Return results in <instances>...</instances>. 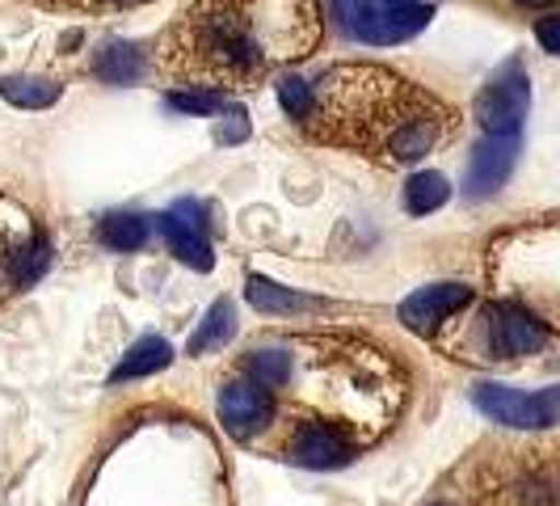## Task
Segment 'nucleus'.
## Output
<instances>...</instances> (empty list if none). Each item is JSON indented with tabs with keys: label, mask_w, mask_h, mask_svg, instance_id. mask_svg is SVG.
<instances>
[{
	"label": "nucleus",
	"mask_w": 560,
	"mask_h": 506,
	"mask_svg": "<svg viewBox=\"0 0 560 506\" xmlns=\"http://www.w3.org/2000/svg\"><path fill=\"white\" fill-rule=\"evenodd\" d=\"M282 106L304 136L375 165H413L455 131L443 97L380 64H334L308 81L287 77Z\"/></svg>",
	"instance_id": "f257e3e1"
},
{
	"label": "nucleus",
	"mask_w": 560,
	"mask_h": 506,
	"mask_svg": "<svg viewBox=\"0 0 560 506\" xmlns=\"http://www.w3.org/2000/svg\"><path fill=\"white\" fill-rule=\"evenodd\" d=\"M316 43V0H195L161 38L156 68L198 93H228L312 56Z\"/></svg>",
	"instance_id": "f03ea898"
},
{
	"label": "nucleus",
	"mask_w": 560,
	"mask_h": 506,
	"mask_svg": "<svg viewBox=\"0 0 560 506\" xmlns=\"http://www.w3.org/2000/svg\"><path fill=\"white\" fill-rule=\"evenodd\" d=\"M282 346L287 380L275 393V430L320 426L363 451L396 426L405 410V364L393 350L359 334H282Z\"/></svg>",
	"instance_id": "7ed1b4c3"
},
{
	"label": "nucleus",
	"mask_w": 560,
	"mask_h": 506,
	"mask_svg": "<svg viewBox=\"0 0 560 506\" xmlns=\"http://www.w3.org/2000/svg\"><path fill=\"white\" fill-rule=\"evenodd\" d=\"M455 337H434L439 346H447L455 359H480V364H514L544 350V325L532 312H523L518 304H480L468 321H459V312L451 317L439 334Z\"/></svg>",
	"instance_id": "20e7f679"
},
{
	"label": "nucleus",
	"mask_w": 560,
	"mask_h": 506,
	"mask_svg": "<svg viewBox=\"0 0 560 506\" xmlns=\"http://www.w3.org/2000/svg\"><path fill=\"white\" fill-rule=\"evenodd\" d=\"M337 26L346 30L350 38L359 43H400V38H413L425 22H430V9H400L388 0H334Z\"/></svg>",
	"instance_id": "39448f33"
},
{
	"label": "nucleus",
	"mask_w": 560,
	"mask_h": 506,
	"mask_svg": "<svg viewBox=\"0 0 560 506\" xmlns=\"http://www.w3.org/2000/svg\"><path fill=\"white\" fill-rule=\"evenodd\" d=\"M275 414H279V405H275V393H266L257 380L249 376H232L220 384V422L228 426V435L232 439H241V444H257L261 435H270L275 430Z\"/></svg>",
	"instance_id": "423d86ee"
},
{
	"label": "nucleus",
	"mask_w": 560,
	"mask_h": 506,
	"mask_svg": "<svg viewBox=\"0 0 560 506\" xmlns=\"http://www.w3.org/2000/svg\"><path fill=\"white\" fill-rule=\"evenodd\" d=\"M527 106H532V84H527L523 64L514 59L480 89L472 111H477V123L489 136H518V123L527 118Z\"/></svg>",
	"instance_id": "0eeeda50"
},
{
	"label": "nucleus",
	"mask_w": 560,
	"mask_h": 506,
	"mask_svg": "<svg viewBox=\"0 0 560 506\" xmlns=\"http://www.w3.org/2000/svg\"><path fill=\"white\" fill-rule=\"evenodd\" d=\"M477 405L493 422L505 426H552L560 422V389L548 393H518V389H505V384H480Z\"/></svg>",
	"instance_id": "6e6552de"
},
{
	"label": "nucleus",
	"mask_w": 560,
	"mask_h": 506,
	"mask_svg": "<svg viewBox=\"0 0 560 506\" xmlns=\"http://www.w3.org/2000/svg\"><path fill=\"white\" fill-rule=\"evenodd\" d=\"M468 304H472V287H464V283H434V287L413 291L400 304V321L409 330H418V334L434 337L455 312H464Z\"/></svg>",
	"instance_id": "1a4fd4ad"
},
{
	"label": "nucleus",
	"mask_w": 560,
	"mask_h": 506,
	"mask_svg": "<svg viewBox=\"0 0 560 506\" xmlns=\"http://www.w3.org/2000/svg\"><path fill=\"white\" fill-rule=\"evenodd\" d=\"M514 152H518L514 136H489V140L480 143L477 152H472V161H468V195H493L510 177V169H514Z\"/></svg>",
	"instance_id": "9d476101"
},
{
	"label": "nucleus",
	"mask_w": 560,
	"mask_h": 506,
	"mask_svg": "<svg viewBox=\"0 0 560 506\" xmlns=\"http://www.w3.org/2000/svg\"><path fill=\"white\" fill-rule=\"evenodd\" d=\"M161 228H165L168 250L177 253L182 262H190V266H198V271H211V245H207V237H202L198 220H186V203H177L165 220H161Z\"/></svg>",
	"instance_id": "9b49d317"
},
{
	"label": "nucleus",
	"mask_w": 560,
	"mask_h": 506,
	"mask_svg": "<svg viewBox=\"0 0 560 506\" xmlns=\"http://www.w3.org/2000/svg\"><path fill=\"white\" fill-rule=\"evenodd\" d=\"M63 84L43 81V77H0V97L22 106V111H43V106H56Z\"/></svg>",
	"instance_id": "f8f14e48"
},
{
	"label": "nucleus",
	"mask_w": 560,
	"mask_h": 506,
	"mask_svg": "<svg viewBox=\"0 0 560 506\" xmlns=\"http://www.w3.org/2000/svg\"><path fill=\"white\" fill-rule=\"evenodd\" d=\"M173 364V350H168L165 337H140L136 346H131V355L118 364L114 371V384H122V380H140V376H152V371H161V367Z\"/></svg>",
	"instance_id": "ddd939ff"
},
{
	"label": "nucleus",
	"mask_w": 560,
	"mask_h": 506,
	"mask_svg": "<svg viewBox=\"0 0 560 506\" xmlns=\"http://www.w3.org/2000/svg\"><path fill=\"white\" fill-rule=\"evenodd\" d=\"M249 300L261 312H270V317H279V312L325 309L320 300H312V296H295V291H287V287H279V283L261 279V275H253V279H249Z\"/></svg>",
	"instance_id": "4468645a"
},
{
	"label": "nucleus",
	"mask_w": 560,
	"mask_h": 506,
	"mask_svg": "<svg viewBox=\"0 0 560 506\" xmlns=\"http://www.w3.org/2000/svg\"><path fill=\"white\" fill-rule=\"evenodd\" d=\"M451 186L443 173H418V177H409V186H405V211L409 216H430V211H439L443 203H447Z\"/></svg>",
	"instance_id": "2eb2a0df"
},
{
	"label": "nucleus",
	"mask_w": 560,
	"mask_h": 506,
	"mask_svg": "<svg viewBox=\"0 0 560 506\" xmlns=\"http://www.w3.org/2000/svg\"><path fill=\"white\" fill-rule=\"evenodd\" d=\"M232 325H236V309H232V300H215L211 312H207V321L198 325V334L190 337V355H207V350L224 346L228 337H232Z\"/></svg>",
	"instance_id": "dca6fc26"
},
{
	"label": "nucleus",
	"mask_w": 560,
	"mask_h": 506,
	"mask_svg": "<svg viewBox=\"0 0 560 506\" xmlns=\"http://www.w3.org/2000/svg\"><path fill=\"white\" fill-rule=\"evenodd\" d=\"M143 237H148V220H143V216H106V220L97 225V241L114 253L140 250Z\"/></svg>",
	"instance_id": "f3484780"
},
{
	"label": "nucleus",
	"mask_w": 560,
	"mask_h": 506,
	"mask_svg": "<svg viewBox=\"0 0 560 506\" xmlns=\"http://www.w3.org/2000/svg\"><path fill=\"white\" fill-rule=\"evenodd\" d=\"M93 72L110 84H131L140 77V56H136V47H127V43H110L102 56L93 59Z\"/></svg>",
	"instance_id": "a211bd4d"
},
{
	"label": "nucleus",
	"mask_w": 560,
	"mask_h": 506,
	"mask_svg": "<svg viewBox=\"0 0 560 506\" xmlns=\"http://www.w3.org/2000/svg\"><path fill=\"white\" fill-rule=\"evenodd\" d=\"M30 4H47V9H81V13H118V9H136L143 0H30Z\"/></svg>",
	"instance_id": "6ab92c4d"
},
{
	"label": "nucleus",
	"mask_w": 560,
	"mask_h": 506,
	"mask_svg": "<svg viewBox=\"0 0 560 506\" xmlns=\"http://www.w3.org/2000/svg\"><path fill=\"white\" fill-rule=\"evenodd\" d=\"M168 102L186 114H211L224 106V93H182L177 89V93H168Z\"/></svg>",
	"instance_id": "aec40b11"
},
{
	"label": "nucleus",
	"mask_w": 560,
	"mask_h": 506,
	"mask_svg": "<svg viewBox=\"0 0 560 506\" xmlns=\"http://www.w3.org/2000/svg\"><path fill=\"white\" fill-rule=\"evenodd\" d=\"M535 38L544 43V51L560 56V18H539V26H535Z\"/></svg>",
	"instance_id": "412c9836"
},
{
	"label": "nucleus",
	"mask_w": 560,
	"mask_h": 506,
	"mask_svg": "<svg viewBox=\"0 0 560 506\" xmlns=\"http://www.w3.org/2000/svg\"><path fill=\"white\" fill-rule=\"evenodd\" d=\"M518 4H527V9H539V4H548V0H518Z\"/></svg>",
	"instance_id": "4be33fe9"
},
{
	"label": "nucleus",
	"mask_w": 560,
	"mask_h": 506,
	"mask_svg": "<svg viewBox=\"0 0 560 506\" xmlns=\"http://www.w3.org/2000/svg\"><path fill=\"white\" fill-rule=\"evenodd\" d=\"M430 506H455V503H430Z\"/></svg>",
	"instance_id": "5701e85b"
}]
</instances>
